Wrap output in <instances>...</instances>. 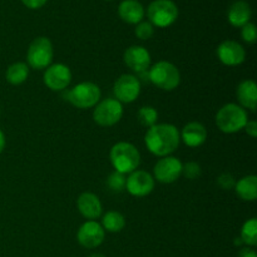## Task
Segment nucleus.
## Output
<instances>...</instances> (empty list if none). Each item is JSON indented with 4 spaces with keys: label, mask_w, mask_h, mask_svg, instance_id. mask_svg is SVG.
Segmentation results:
<instances>
[{
    "label": "nucleus",
    "mask_w": 257,
    "mask_h": 257,
    "mask_svg": "<svg viewBox=\"0 0 257 257\" xmlns=\"http://www.w3.org/2000/svg\"><path fill=\"white\" fill-rule=\"evenodd\" d=\"M180 133L172 124H155L146 133L145 142L148 150L156 156L166 157L180 146Z\"/></svg>",
    "instance_id": "obj_1"
},
{
    "label": "nucleus",
    "mask_w": 257,
    "mask_h": 257,
    "mask_svg": "<svg viewBox=\"0 0 257 257\" xmlns=\"http://www.w3.org/2000/svg\"><path fill=\"white\" fill-rule=\"evenodd\" d=\"M110 161L117 172L132 173L141 163V155L137 148L127 142H119L110 150Z\"/></svg>",
    "instance_id": "obj_2"
},
{
    "label": "nucleus",
    "mask_w": 257,
    "mask_h": 257,
    "mask_svg": "<svg viewBox=\"0 0 257 257\" xmlns=\"http://www.w3.org/2000/svg\"><path fill=\"white\" fill-rule=\"evenodd\" d=\"M247 113L237 104H226L216 114V124L223 133H236L245 128L247 123Z\"/></svg>",
    "instance_id": "obj_3"
},
{
    "label": "nucleus",
    "mask_w": 257,
    "mask_h": 257,
    "mask_svg": "<svg viewBox=\"0 0 257 257\" xmlns=\"http://www.w3.org/2000/svg\"><path fill=\"white\" fill-rule=\"evenodd\" d=\"M148 78L156 87L163 90H173L181 82L177 67L166 60L156 63L148 72Z\"/></svg>",
    "instance_id": "obj_4"
},
{
    "label": "nucleus",
    "mask_w": 257,
    "mask_h": 257,
    "mask_svg": "<svg viewBox=\"0 0 257 257\" xmlns=\"http://www.w3.org/2000/svg\"><path fill=\"white\" fill-rule=\"evenodd\" d=\"M65 98L74 107L85 109V108L94 107L99 102L100 89L94 83L83 82L73 87L70 90H68Z\"/></svg>",
    "instance_id": "obj_5"
},
{
    "label": "nucleus",
    "mask_w": 257,
    "mask_h": 257,
    "mask_svg": "<svg viewBox=\"0 0 257 257\" xmlns=\"http://www.w3.org/2000/svg\"><path fill=\"white\" fill-rule=\"evenodd\" d=\"M28 63L33 69H45L53 59V45L48 38L39 37L32 42L28 49Z\"/></svg>",
    "instance_id": "obj_6"
},
{
    "label": "nucleus",
    "mask_w": 257,
    "mask_h": 257,
    "mask_svg": "<svg viewBox=\"0 0 257 257\" xmlns=\"http://www.w3.org/2000/svg\"><path fill=\"white\" fill-rule=\"evenodd\" d=\"M151 23L160 28L170 27L178 18V8L172 0H155L147 10Z\"/></svg>",
    "instance_id": "obj_7"
},
{
    "label": "nucleus",
    "mask_w": 257,
    "mask_h": 257,
    "mask_svg": "<svg viewBox=\"0 0 257 257\" xmlns=\"http://www.w3.org/2000/svg\"><path fill=\"white\" fill-rule=\"evenodd\" d=\"M123 115L122 103L114 98H107L98 103L93 112V119L102 127H110L120 120Z\"/></svg>",
    "instance_id": "obj_8"
},
{
    "label": "nucleus",
    "mask_w": 257,
    "mask_h": 257,
    "mask_svg": "<svg viewBox=\"0 0 257 257\" xmlns=\"http://www.w3.org/2000/svg\"><path fill=\"white\" fill-rule=\"evenodd\" d=\"M113 93L118 102L132 103L138 98L141 93V83L137 77L131 74H123L115 80Z\"/></svg>",
    "instance_id": "obj_9"
},
{
    "label": "nucleus",
    "mask_w": 257,
    "mask_h": 257,
    "mask_svg": "<svg viewBox=\"0 0 257 257\" xmlns=\"http://www.w3.org/2000/svg\"><path fill=\"white\" fill-rule=\"evenodd\" d=\"M153 172L156 180L161 183H172L182 175V162L176 157L166 156L156 163Z\"/></svg>",
    "instance_id": "obj_10"
},
{
    "label": "nucleus",
    "mask_w": 257,
    "mask_h": 257,
    "mask_svg": "<svg viewBox=\"0 0 257 257\" xmlns=\"http://www.w3.org/2000/svg\"><path fill=\"white\" fill-rule=\"evenodd\" d=\"M125 188L128 192L136 197H145L150 195L155 188V180L152 176L145 171H135L131 173L125 182Z\"/></svg>",
    "instance_id": "obj_11"
},
{
    "label": "nucleus",
    "mask_w": 257,
    "mask_h": 257,
    "mask_svg": "<svg viewBox=\"0 0 257 257\" xmlns=\"http://www.w3.org/2000/svg\"><path fill=\"white\" fill-rule=\"evenodd\" d=\"M72 80L70 69L64 64H53L47 68L44 73V83L49 89L63 90L69 85Z\"/></svg>",
    "instance_id": "obj_12"
},
{
    "label": "nucleus",
    "mask_w": 257,
    "mask_h": 257,
    "mask_svg": "<svg viewBox=\"0 0 257 257\" xmlns=\"http://www.w3.org/2000/svg\"><path fill=\"white\" fill-rule=\"evenodd\" d=\"M104 228L95 221H88L83 223L78 230V242L87 248H95L104 240Z\"/></svg>",
    "instance_id": "obj_13"
},
{
    "label": "nucleus",
    "mask_w": 257,
    "mask_h": 257,
    "mask_svg": "<svg viewBox=\"0 0 257 257\" xmlns=\"http://www.w3.org/2000/svg\"><path fill=\"white\" fill-rule=\"evenodd\" d=\"M218 59L226 65H238L245 60L246 53L241 44L233 40H225L217 48Z\"/></svg>",
    "instance_id": "obj_14"
},
{
    "label": "nucleus",
    "mask_w": 257,
    "mask_h": 257,
    "mask_svg": "<svg viewBox=\"0 0 257 257\" xmlns=\"http://www.w3.org/2000/svg\"><path fill=\"white\" fill-rule=\"evenodd\" d=\"M124 63L128 68L137 73H143L150 68L151 55L146 48L140 45H133L130 47L124 52Z\"/></svg>",
    "instance_id": "obj_15"
},
{
    "label": "nucleus",
    "mask_w": 257,
    "mask_h": 257,
    "mask_svg": "<svg viewBox=\"0 0 257 257\" xmlns=\"http://www.w3.org/2000/svg\"><path fill=\"white\" fill-rule=\"evenodd\" d=\"M77 206L79 212L89 220H95L102 215V203L94 193H82L78 198Z\"/></svg>",
    "instance_id": "obj_16"
},
{
    "label": "nucleus",
    "mask_w": 257,
    "mask_h": 257,
    "mask_svg": "<svg viewBox=\"0 0 257 257\" xmlns=\"http://www.w3.org/2000/svg\"><path fill=\"white\" fill-rule=\"evenodd\" d=\"M207 138V131L203 124L198 122H191L183 127L182 141L188 147H200Z\"/></svg>",
    "instance_id": "obj_17"
},
{
    "label": "nucleus",
    "mask_w": 257,
    "mask_h": 257,
    "mask_svg": "<svg viewBox=\"0 0 257 257\" xmlns=\"http://www.w3.org/2000/svg\"><path fill=\"white\" fill-rule=\"evenodd\" d=\"M119 17L128 24H138L145 17V9L137 0H124L118 8Z\"/></svg>",
    "instance_id": "obj_18"
},
{
    "label": "nucleus",
    "mask_w": 257,
    "mask_h": 257,
    "mask_svg": "<svg viewBox=\"0 0 257 257\" xmlns=\"http://www.w3.org/2000/svg\"><path fill=\"white\" fill-rule=\"evenodd\" d=\"M236 94H237L238 102L243 107L255 112L257 105V87L253 80L247 79L241 82L236 90Z\"/></svg>",
    "instance_id": "obj_19"
},
{
    "label": "nucleus",
    "mask_w": 257,
    "mask_h": 257,
    "mask_svg": "<svg viewBox=\"0 0 257 257\" xmlns=\"http://www.w3.org/2000/svg\"><path fill=\"white\" fill-rule=\"evenodd\" d=\"M251 14L252 13H251L250 5L243 0H238V2L233 3L228 9V22L233 27H243L245 24L250 23Z\"/></svg>",
    "instance_id": "obj_20"
},
{
    "label": "nucleus",
    "mask_w": 257,
    "mask_h": 257,
    "mask_svg": "<svg viewBox=\"0 0 257 257\" xmlns=\"http://www.w3.org/2000/svg\"><path fill=\"white\" fill-rule=\"evenodd\" d=\"M236 192L243 201H255L257 197V177L246 176L235 185Z\"/></svg>",
    "instance_id": "obj_21"
},
{
    "label": "nucleus",
    "mask_w": 257,
    "mask_h": 257,
    "mask_svg": "<svg viewBox=\"0 0 257 257\" xmlns=\"http://www.w3.org/2000/svg\"><path fill=\"white\" fill-rule=\"evenodd\" d=\"M29 75V68L25 63H14L7 70V80L10 84H22Z\"/></svg>",
    "instance_id": "obj_22"
},
{
    "label": "nucleus",
    "mask_w": 257,
    "mask_h": 257,
    "mask_svg": "<svg viewBox=\"0 0 257 257\" xmlns=\"http://www.w3.org/2000/svg\"><path fill=\"white\" fill-rule=\"evenodd\" d=\"M102 223V227L108 232H119L124 228L125 220L122 213L117 212V211H109L103 216Z\"/></svg>",
    "instance_id": "obj_23"
},
{
    "label": "nucleus",
    "mask_w": 257,
    "mask_h": 257,
    "mask_svg": "<svg viewBox=\"0 0 257 257\" xmlns=\"http://www.w3.org/2000/svg\"><path fill=\"white\" fill-rule=\"evenodd\" d=\"M241 241L248 246L257 245V220L250 218L246 221L241 230Z\"/></svg>",
    "instance_id": "obj_24"
},
{
    "label": "nucleus",
    "mask_w": 257,
    "mask_h": 257,
    "mask_svg": "<svg viewBox=\"0 0 257 257\" xmlns=\"http://www.w3.org/2000/svg\"><path fill=\"white\" fill-rule=\"evenodd\" d=\"M158 119V113L157 110L155 109L151 105H145V107L141 108L138 110V120L142 125L145 127H152V125L156 124Z\"/></svg>",
    "instance_id": "obj_25"
},
{
    "label": "nucleus",
    "mask_w": 257,
    "mask_h": 257,
    "mask_svg": "<svg viewBox=\"0 0 257 257\" xmlns=\"http://www.w3.org/2000/svg\"><path fill=\"white\" fill-rule=\"evenodd\" d=\"M125 182H127V178L123 173L117 172L114 171L113 173H110L109 177L107 180V185L113 192H122L125 188Z\"/></svg>",
    "instance_id": "obj_26"
},
{
    "label": "nucleus",
    "mask_w": 257,
    "mask_h": 257,
    "mask_svg": "<svg viewBox=\"0 0 257 257\" xmlns=\"http://www.w3.org/2000/svg\"><path fill=\"white\" fill-rule=\"evenodd\" d=\"M153 32H155V30H153V25L147 22L138 23L137 28H136L135 30L136 35H137V38H140L141 40H148L150 38H152Z\"/></svg>",
    "instance_id": "obj_27"
},
{
    "label": "nucleus",
    "mask_w": 257,
    "mask_h": 257,
    "mask_svg": "<svg viewBox=\"0 0 257 257\" xmlns=\"http://www.w3.org/2000/svg\"><path fill=\"white\" fill-rule=\"evenodd\" d=\"M182 173L188 180H195L201 176L200 165L196 162H187L186 165H182Z\"/></svg>",
    "instance_id": "obj_28"
},
{
    "label": "nucleus",
    "mask_w": 257,
    "mask_h": 257,
    "mask_svg": "<svg viewBox=\"0 0 257 257\" xmlns=\"http://www.w3.org/2000/svg\"><path fill=\"white\" fill-rule=\"evenodd\" d=\"M241 35H242V39L245 40L248 44H253L256 42L257 33H256V27L252 24V23H247L242 27V32H241Z\"/></svg>",
    "instance_id": "obj_29"
},
{
    "label": "nucleus",
    "mask_w": 257,
    "mask_h": 257,
    "mask_svg": "<svg viewBox=\"0 0 257 257\" xmlns=\"http://www.w3.org/2000/svg\"><path fill=\"white\" fill-rule=\"evenodd\" d=\"M217 183L221 188L223 190H231L232 187H235L236 182H235V178L231 173H222L220 177L217 178Z\"/></svg>",
    "instance_id": "obj_30"
},
{
    "label": "nucleus",
    "mask_w": 257,
    "mask_h": 257,
    "mask_svg": "<svg viewBox=\"0 0 257 257\" xmlns=\"http://www.w3.org/2000/svg\"><path fill=\"white\" fill-rule=\"evenodd\" d=\"M22 2L25 7L30 9H38V8H42L47 3V0H22Z\"/></svg>",
    "instance_id": "obj_31"
},
{
    "label": "nucleus",
    "mask_w": 257,
    "mask_h": 257,
    "mask_svg": "<svg viewBox=\"0 0 257 257\" xmlns=\"http://www.w3.org/2000/svg\"><path fill=\"white\" fill-rule=\"evenodd\" d=\"M245 131L248 136H251L252 138L257 137V123L255 120H250V122L246 123Z\"/></svg>",
    "instance_id": "obj_32"
},
{
    "label": "nucleus",
    "mask_w": 257,
    "mask_h": 257,
    "mask_svg": "<svg viewBox=\"0 0 257 257\" xmlns=\"http://www.w3.org/2000/svg\"><path fill=\"white\" fill-rule=\"evenodd\" d=\"M238 257H257V255L255 251L251 250V248H243L238 253Z\"/></svg>",
    "instance_id": "obj_33"
},
{
    "label": "nucleus",
    "mask_w": 257,
    "mask_h": 257,
    "mask_svg": "<svg viewBox=\"0 0 257 257\" xmlns=\"http://www.w3.org/2000/svg\"><path fill=\"white\" fill-rule=\"evenodd\" d=\"M4 147H5V137H4V133L0 131V153L3 152Z\"/></svg>",
    "instance_id": "obj_34"
},
{
    "label": "nucleus",
    "mask_w": 257,
    "mask_h": 257,
    "mask_svg": "<svg viewBox=\"0 0 257 257\" xmlns=\"http://www.w3.org/2000/svg\"><path fill=\"white\" fill-rule=\"evenodd\" d=\"M89 257H105L104 255H102V253H94V255L89 256Z\"/></svg>",
    "instance_id": "obj_35"
}]
</instances>
